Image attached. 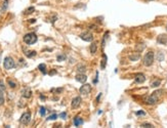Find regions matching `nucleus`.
<instances>
[{"instance_id":"obj_1","label":"nucleus","mask_w":167,"mask_h":128,"mask_svg":"<svg viewBox=\"0 0 167 128\" xmlns=\"http://www.w3.org/2000/svg\"><path fill=\"white\" fill-rule=\"evenodd\" d=\"M161 93H163L162 90H158V91H155L154 93H152V95H150L148 98H147V104L149 105H154L156 104L158 100H159V97L161 95Z\"/></svg>"},{"instance_id":"obj_2","label":"nucleus","mask_w":167,"mask_h":128,"mask_svg":"<svg viewBox=\"0 0 167 128\" xmlns=\"http://www.w3.org/2000/svg\"><path fill=\"white\" fill-rule=\"evenodd\" d=\"M36 41H37V36L35 33H29V34H26V35L24 36V42L29 44V45L34 44Z\"/></svg>"},{"instance_id":"obj_3","label":"nucleus","mask_w":167,"mask_h":128,"mask_svg":"<svg viewBox=\"0 0 167 128\" xmlns=\"http://www.w3.org/2000/svg\"><path fill=\"white\" fill-rule=\"evenodd\" d=\"M154 61V52L153 51H149L148 53H146L144 57V65L147 67H150Z\"/></svg>"},{"instance_id":"obj_4","label":"nucleus","mask_w":167,"mask_h":128,"mask_svg":"<svg viewBox=\"0 0 167 128\" xmlns=\"http://www.w3.org/2000/svg\"><path fill=\"white\" fill-rule=\"evenodd\" d=\"M3 66L5 68L6 70H11L13 69V67H15V61H13V57L11 56H7L4 59V61H3Z\"/></svg>"},{"instance_id":"obj_5","label":"nucleus","mask_w":167,"mask_h":128,"mask_svg":"<svg viewBox=\"0 0 167 128\" xmlns=\"http://www.w3.org/2000/svg\"><path fill=\"white\" fill-rule=\"evenodd\" d=\"M20 121L24 125H28L30 121H31V114L30 113H24L23 115H22L21 119H20Z\"/></svg>"},{"instance_id":"obj_6","label":"nucleus","mask_w":167,"mask_h":128,"mask_svg":"<svg viewBox=\"0 0 167 128\" xmlns=\"http://www.w3.org/2000/svg\"><path fill=\"white\" fill-rule=\"evenodd\" d=\"M90 91H91V86H90L89 84H84L81 86V88H80V93L82 95L89 94Z\"/></svg>"},{"instance_id":"obj_7","label":"nucleus","mask_w":167,"mask_h":128,"mask_svg":"<svg viewBox=\"0 0 167 128\" xmlns=\"http://www.w3.org/2000/svg\"><path fill=\"white\" fill-rule=\"evenodd\" d=\"M80 37H81L82 40L87 41V42H90V41L93 40V36L90 32H84V33H82L81 35H80Z\"/></svg>"},{"instance_id":"obj_8","label":"nucleus","mask_w":167,"mask_h":128,"mask_svg":"<svg viewBox=\"0 0 167 128\" xmlns=\"http://www.w3.org/2000/svg\"><path fill=\"white\" fill-rule=\"evenodd\" d=\"M81 102H82V100H81V97L80 96H76L73 98L72 100V108L73 109H76V108H78L80 105H81Z\"/></svg>"},{"instance_id":"obj_9","label":"nucleus","mask_w":167,"mask_h":128,"mask_svg":"<svg viewBox=\"0 0 167 128\" xmlns=\"http://www.w3.org/2000/svg\"><path fill=\"white\" fill-rule=\"evenodd\" d=\"M135 81L137 83H144L146 81V77H145L144 74H141V73H139V74L135 75Z\"/></svg>"},{"instance_id":"obj_10","label":"nucleus","mask_w":167,"mask_h":128,"mask_svg":"<svg viewBox=\"0 0 167 128\" xmlns=\"http://www.w3.org/2000/svg\"><path fill=\"white\" fill-rule=\"evenodd\" d=\"M76 80H77L78 82H81V83H85L86 82V80H87V77L85 76L84 74H78L77 76H76Z\"/></svg>"},{"instance_id":"obj_11","label":"nucleus","mask_w":167,"mask_h":128,"mask_svg":"<svg viewBox=\"0 0 167 128\" xmlns=\"http://www.w3.org/2000/svg\"><path fill=\"white\" fill-rule=\"evenodd\" d=\"M22 93H23V96L27 97V98H29V97L32 95V92H31V89H30V88H26V89H24Z\"/></svg>"},{"instance_id":"obj_12","label":"nucleus","mask_w":167,"mask_h":128,"mask_svg":"<svg viewBox=\"0 0 167 128\" xmlns=\"http://www.w3.org/2000/svg\"><path fill=\"white\" fill-rule=\"evenodd\" d=\"M83 124V120L80 117H75L74 119V125L75 126H80Z\"/></svg>"},{"instance_id":"obj_13","label":"nucleus","mask_w":167,"mask_h":128,"mask_svg":"<svg viewBox=\"0 0 167 128\" xmlns=\"http://www.w3.org/2000/svg\"><path fill=\"white\" fill-rule=\"evenodd\" d=\"M166 41H167V37L165 35H161L159 36V38H158V42H160V43H166Z\"/></svg>"},{"instance_id":"obj_14","label":"nucleus","mask_w":167,"mask_h":128,"mask_svg":"<svg viewBox=\"0 0 167 128\" xmlns=\"http://www.w3.org/2000/svg\"><path fill=\"white\" fill-rule=\"evenodd\" d=\"M77 71L79 72L80 74H84V72L86 71V68H85V66H83V65H80V66L77 67Z\"/></svg>"},{"instance_id":"obj_15","label":"nucleus","mask_w":167,"mask_h":128,"mask_svg":"<svg viewBox=\"0 0 167 128\" xmlns=\"http://www.w3.org/2000/svg\"><path fill=\"white\" fill-rule=\"evenodd\" d=\"M26 56H28V57H33V56L36 55V51H34V50H28L26 51Z\"/></svg>"},{"instance_id":"obj_16","label":"nucleus","mask_w":167,"mask_h":128,"mask_svg":"<svg viewBox=\"0 0 167 128\" xmlns=\"http://www.w3.org/2000/svg\"><path fill=\"white\" fill-rule=\"evenodd\" d=\"M96 50H98V45H96V43H92L90 45V52L91 53H95Z\"/></svg>"},{"instance_id":"obj_17","label":"nucleus","mask_w":167,"mask_h":128,"mask_svg":"<svg viewBox=\"0 0 167 128\" xmlns=\"http://www.w3.org/2000/svg\"><path fill=\"white\" fill-rule=\"evenodd\" d=\"M139 53H137V52H136V53H132L131 54L130 56H129V59H131V61H136V59H139Z\"/></svg>"},{"instance_id":"obj_18","label":"nucleus","mask_w":167,"mask_h":128,"mask_svg":"<svg viewBox=\"0 0 167 128\" xmlns=\"http://www.w3.org/2000/svg\"><path fill=\"white\" fill-rule=\"evenodd\" d=\"M38 69L40 70V71H41L43 74H45V73H46V71H45V70H46V66H45L44 64L39 65V66H38Z\"/></svg>"},{"instance_id":"obj_19","label":"nucleus","mask_w":167,"mask_h":128,"mask_svg":"<svg viewBox=\"0 0 167 128\" xmlns=\"http://www.w3.org/2000/svg\"><path fill=\"white\" fill-rule=\"evenodd\" d=\"M5 91V85H4V82L2 80H0V92H4Z\"/></svg>"},{"instance_id":"obj_20","label":"nucleus","mask_w":167,"mask_h":128,"mask_svg":"<svg viewBox=\"0 0 167 128\" xmlns=\"http://www.w3.org/2000/svg\"><path fill=\"white\" fill-rule=\"evenodd\" d=\"M160 83H161V81H160V80H157V81L152 82V87H157V86H159Z\"/></svg>"},{"instance_id":"obj_21","label":"nucleus","mask_w":167,"mask_h":128,"mask_svg":"<svg viewBox=\"0 0 167 128\" xmlns=\"http://www.w3.org/2000/svg\"><path fill=\"white\" fill-rule=\"evenodd\" d=\"M34 10H35V8H34V7H29L28 9L25 11V13H26V15H29V13H33Z\"/></svg>"},{"instance_id":"obj_22","label":"nucleus","mask_w":167,"mask_h":128,"mask_svg":"<svg viewBox=\"0 0 167 128\" xmlns=\"http://www.w3.org/2000/svg\"><path fill=\"white\" fill-rule=\"evenodd\" d=\"M3 102H4V96H3L2 92H0V106L3 105Z\"/></svg>"},{"instance_id":"obj_23","label":"nucleus","mask_w":167,"mask_h":128,"mask_svg":"<svg viewBox=\"0 0 167 128\" xmlns=\"http://www.w3.org/2000/svg\"><path fill=\"white\" fill-rule=\"evenodd\" d=\"M45 113H46V111H45V108H43V107L40 108V115L44 116V115H45Z\"/></svg>"},{"instance_id":"obj_24","label":"nucleus","mask_w":167,"mask_h":128,"mask_svg":"<svg viewBox=\"0 0 167 128\" xmlns=\"http://www.w3.org/2000/svg\"><path fill=\"white\" fill-rule=\"evenodd\" d=\"M8 84L11 85V87H13V88H15V87L17 86L16 83H15L13 81H11V80H8Z\"/></svg>"},{"instance_id":"obj_25","label":"nucleus","mask_w":167,"mask_h":128,"mask_svg":"<svg viewBox=\"0 0 167 128\" xmlns=\"http://www.w3.org/2000/svg\"><path fill=\"white\" fill-rule=\"evenodd\" d=\"M57 116L55 115V114H53V115L49 116V117L47 118V120H54V119H57Z\"/></svg>"},{"instance_id":"obj_26","label":"nucleus","mask_w":167,"mask_h":128,"mask_svg":"<svg viewBox=\"0 0 167 128\" xmlns=\"http://www.w3.org/2000/svg\"><path fill=\"white\" fill-rule=\"evenodd\" d=\"M141 127H153V125L150 123H144V124H141Z\"/></svg>"},{"instance_id":"obj_27","label":"nucleus","mask_w":167,"mask_h":128,"mask_svg":"<svg viewBox=\"0 0 167 128\" xmlns=\"http://www.w3.org/2000/svg\"><path fill=\"white\" fill-rule=\"evenodd\" d=\"M65 59H66V56H65V55H59V56H57V61H64Z\"/></svg>"},{"instance_id":"obj_28","label":"nucleus","mask_w":167,"mask_h":128,"mask_svg":"<svg viewBox=\"0 0 167 128\" xmlns=\"http://www.w3.org/2000/svg\"><path fill=\"white\" fill-rule=\"evenodd\" d=\"M146 113L145 112H143V111H139V112H136V115L137 116H139V115H145Z\"/></svg>"},{"instance_id":"obj_29","label":"nucleus","mask_w":167,"mask_h":128,"mask_svg":"<svg viewBox=\"0 0 167 128\" xmlns=\"http://www.w3.org/2000/svg\"><path fill=\"white\" fill-rule=\"evenodd\" d=\"M7 3H8V0H5V1H4V6L2 7V9H5L6 6H7Z\"/></svg>"},{"instance_id":"obj_30","label":"nucleus","mask_w":167,"mask_h":128,"mask_svg":"<svg viewBox=\"0 0 167 128\" xmlns=\"http://www.w3.org/2000/svg\"><path fill=\"white\" fill-rule=\"evenodd\" d=\"M59 116H61V118H66V116H67V115H66V113H62V114H61Z\"/></svg>"},{"instance_id":"obj_31","label":"nucleus","mask_w":167,"mask_h":128,"mask_svg":"<svg viewBox=\"0 0 167 128\" xmlns=\"http://www.w3.org/2000/svg\"><path fill=\"white\" fill-rule=\"evenodd\" d=\"M55 73H57V72H55V71H52V72H50L49 74H50V75H53V74H55Z\"/></svg>"},{"instance_id":"obj_32","label":"nucleus","mask_w":167,"mask_h":128,"mask_svg":"<svg viewBox=\"0 0 167 128\" xmlns=\"http://www.w3.org/2000/svg\"><path fill=\"white\" fill-rule=\"evenodd\" d=\"M166 30H167V25H166Z\"/></svg>"},{"instance_id":"obj_33","label":"nucleus","mask_w":167,"mask_h":128,"mask_svg":"<svg viewBox=\"0 0 167 128\" xmlns=\"http://www.w3.org/2000/svg\"><path fill=\"white\" fill-rule=\"evenodd\" d=\"M148 1H150V0H148Z\"/></svg>"}]
</instances>
